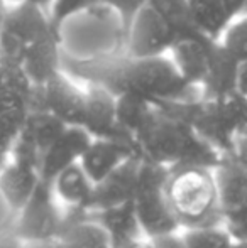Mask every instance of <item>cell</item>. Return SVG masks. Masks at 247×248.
Listing matches in <instances>:
<instances>
[{"instance_id":"6da1fadb","label":"cell","mask_w":247,"mask_h":248,"mask_svg":"<svg viewBox=\"0 0 247 248\" xmlns=\"http://www.w3.org/2000/svg\"><path fill=\"white\" fill-rule=\"evenodd\" d=\"M90 81H99L115 95L132 92L156 103H190L203 98L201 88L190 83L168 54L152 58L107 59L93 62Z\"/></svg>"},{"instance_id":"7a4b0ae2","label":"cell","mask_w":247,"mask_h":248,"mask_svg":"<svg viewBox=\"0 0 247 248\" xmlns=\"http://www.w3.org/2000/svg\"><path fill=\"white\" fill-rule=\"evenodd\" d=\"M135 142L142 157L166 167L181 164L215 167L222 159V154L195 132L178 103H158Z\"/></svg>"},{"instance_id":"3957f363","label":"cell","mask_w":247,"mask_h":248,"mask_svg":"<svg viewBox=\"0 0 247 248\" xmlns=\"http://www.w3.org/2000/svg\"><path fill=\"white\" fill-rule=\"evenodd\" d=\"M165 193L181 230L222 223L214 167L197 164L169 167Z\"/></svg>"},{"instance_id":"277c9868","label":"cell","mask_w":247,"mask_h":248,"mask_svg":"<svg viewBox=\"0 0 247 248\" xmlns=\"http://www.w3.org/2000/svg\"><path fill=\"white\" fill-rule=\"evenodd\" d=\"M180 110L198 135L222 155L232 154L247 120V96L237 90L217 98L181 103Z\"/></svg>"},{"instance_id":"5b68a950","label":"cell","mask_w":247,"mask_h":248,"mask_svg":"<svg viewBox=\"0 0 247 248\" xmlns=\"http://www.w3.org/2000/svg\"><path fill=\"white\" fill-rule=\"evenodd\" d=\"M168 172L169 167L142 157L137 187L132 201H134L139 225L146 238L181 230L165 193Z\"/></svg>"},{"instance_id":"8992f818","label":"cell","mask_w":247,"mask_h":248,"mask_svg":"<svg viewBox=\"0 0 247 248\" xmlns=\"http://www.w3.org/2000/svg\"><path fill=\"white\" fill-rule=\"evenodd\" d=\"M53 29L46 10L31 3H9V12L0 29V58L7 62L22 64L26 54L44 39Z\"/></svg>"},{"instance_id":"52a82bcc","label":"cell","mask_w":247,"mask_h":248,"mask_svg":"<svg viewBox=\"0 0 247 248\" xmlns=\"http://www.w3.org/2000/svg\"><path fill=\"white\" fill-rule=\"evenodd\" d=\"M66 225V211L54 198L49 183L41 181L27 204L16 215L12 232L22 242H53Z\"/></svg>"},{"instance_id":"ba28073f","label":"cell","mask_w":247,"mask_h":248,"mask_svg":"<svg viewBox=\"0 0 247 248\" xmlns=\"http://www.w3.org/2000/svg\"><path fill=\"white\" fill-rule=\"evenodd\" d=\"M178 39L173 27L151 5L144 7L125 34V56L129 58H152L168 54Z\"/></svg>"},{"instance_id":"9c48e42d","label":"cell","mask_w":247,"mask_h":248,"mask_svg":"<svg viewBox=\"0 0 247 248\" xmlns=\"http://www.w3.org/2000/svg\"><path fill=\"white\" fill-rule=\"evenodd\" d=\"M68 125L49 110L29 111L26 127L16 142L10 157L39 167L44 152L66 130Z\"/></svg>"},{"instance_id":"30bf717a","label":"cell","mask_w":247,"mask_h":248,"mask_svg":"<svg viewBox=\"0 0 247 248\" xmlns=\"http://www.w3.org/2000/svg\"><path fill=\"white\" fill-rule=\"evenodd\" d=\"M134 155H141L137 142L127 137H97L90 142L80 159V166L93 184L103 181L120 164Z\"/></svg>"},{"instance_id":"8fae6325","label":"cell","mask_w":247,"mask_h":248,"mask_svg":"<svg viewBox=\"0 0 247 248\" xmlns=\"http://www.w3.org/2000/svg\"><path fill=\"white\" fill-rule=\"evenodd\" d=\"M44 108L66 125L83 127L86 113V88H80L63 71L43 85Z\"/></svg>"},{"instance_id":"7c38bea8","label":"cell","mask_w":247,"mask_h":248,"mask_svg":"<svg viewBox=\"0 0 247 248\" xmlns=\"http://www.w3.org/2000/svg\"><path fill=\"white\" fill-rule=\"evenodd\" d=\"M93 137L85 127L68 125L66 130L49 145L39 162V174L44 183L53 179L73 164H78Z\"/></svg>"},{"instance_id":"4fadbf2b","label":"cell","mask_w":247,"mask_h":248,"mask_svg":"<svg viewBox=\"0 0 247 248\" xmlns=\"http://www.w3.org/2000/svg\"><path fill=\"white\" fill-rule=\"evenodd\" d=\"M83 127L97 137H127L117 124V95L99 81H90L86 86V113Z\"/></svg>"},{"instance_id":"5bb4252c","label":"cell","mask_w":247,"mask_h":248,"mask_svg":"<svg viewBox=\"0 0 247 248\" xmlns=\"http://www.w3.org/2000/svg\"><path fill=\"white\" fill-rule=\"evenodd\" d=\"M142 155H134L120 164L114 172H110L103 181L95 184L92 202H90L88 213L99 211V209L115 206L120 202L131 201L134 198L135 187H137L139 167H141Z\"/></svg>"},{"instance_id":"9a60e30c","label":"cell","mask_w":247,"mask_h":248,"mask_svg":"<svg viewBox=\"0 0 247 248\" xmlns=\"http://www.w3.org/2000/svg\"><path fill=\"white\" fill-rule=\"evenodd\" d=\"M41 181L39 167L29 162L9 157V160L0 167V191L16 215L33 198Z\"/></svg>"},{"instance_id":"2e32d148","label":"cell","mask_w":247,"mask_h":248,"mask_svg":"<svg viewBox=\"0 0 247 248\" xmlns=\"http://www.w3.org/2000/svg\"><path fill=\"white\" fill-rule=\"evenodd\" d=\"M212 44H214V39H208L207 36L197 32L178 37L169 49V56L178 66L181 75L200 88L208 73Z\"/></svg>"},{"instance_id":"e0dca14e","label":"cell","mask_w":247,"mask_h":248,"mask_svg":"<svg viewBox=\"0 0 247 248\" xmlns=\"http://www.w3.org/2000/svg\"><path fill=\"white\" fill-rule=\"evenodd\" d=\"M51 189L66 213H88L95 184L78 162L58 174Z\"/></svg>"},{"instance_id":"ac0fdd59","label":"cell","mask_w":247,"mask_h":248,"mask_svg":"<svg viewBox=\"0 0 247 248\" xmlns=\"http://www.w3.org/2000/svg\"><path fill=\"white\" fill-rule=\"evenodd\" d=\"M93 219L102 225L107 232L114 248H122L139 238H146L137 219V213L134 208V201H125L115 206L99 209L90 213Z\"/></svg>"},{"instance_id":"d6986e66","label":"cell","mask_w":247,"mask_h":248,"mask_svg":"<svg viewBox=\"0 0 247 248\" xmlns=\"http://www.w3.org/2000/svg\"><path fill=\"white\" fill-rule=\"evenodd\" d=\"M220 198L222 215L247 204V167L235 159L234 154H225L214 167Z\"/></svg>"},{"instance_id":"ffe728a7","label":"cell","mask_w":247,"mask_h":248,"mask_svg":"<svg viewBox=\"0 0 247 248\" xmlns=\"http://www.w3.org/2000/svg\"><path fill=\"white\" fill-rule=\"evenodd\" d=\"M61 32L53 29L41 43H37L22 61V68L34 85L43 86L61 71Z\"/></svg>"},{"instance_id":"44dd1931","label":"cell","mask_w":247,"mask_h":248,"mask_svg":"<svg viewBox=\"0 0 247 248\" xmlns=\"http://www.w3.org/2000/svg\"><path fill=\"white\" fill-rule=\"evenodd\" d=\"M58 248H114L107 232L90 213H69L56 240Z\"/></svg>"},{"instance_id":"7402d4cb","label":"cell","mask_w":247,"mask_h":248,"mask_svg":"<svg viewBox=\"0 0 247 248\" xmlns=\"http://www.w3.org/2000/svg\"><path fill=\"white\" fill-rule=\"evenodd\" d=\"M239 61L218 41H214L210 51L208 73L201 83L203 98H217L237 90Z\"/></svg>"},{"instance_id":"603a6c76","label":"cell","mask_w":247,"mask_h":248,"mask_svg":"<svg viewBox=\"0 0 247 248\" xmlns=\"http://www.w3.org/2000/svg\"><path fill=\"white\" fill-rule=\"evenodd\" d=\"M158 103L146 96L132 92H122L117 95V124L120 132L135 140L141 130L149 124Z\"/></svg>"},{"instance_id":"cb8c5ba5","label":"cell","mask_w":247,"mask_h":248,"mask_svg":"<svg viewBox=\"0 0 247 248\" xmlns=\"http://www.w3.org/2000/svg\"><path fill=\"white\" fill-rule=\"evenodd\" d=\"M34 83L24 71L22 64L3 61V75L0 79V111L31 107Z\"/></svg>"},{"instance_id":"d4e9b609","label":"cell","mask_w":247,"mask_h":248,"mask_svg":"<svg viewBox=\"0 0 247 248\" xmlns=\"http://www.w3.org/2000/svg\"><path fill=\"white\" fill-rule=\"evenodd\" d=\"M188 7L197 31L208 39H220L232 20L224 0H188Z\"/></svg>"},{"instance_id":"484cf974","label":"cell","mask_w":247,"mask_h":248,"mask_svg":"<svg viewBox=\"0 0 247 248\" xmlns=\"http://www.w3.org/2000/svg\"><path fill=\"white\" fill-rule=\"evenodd\" d=\"M149 3L165 17L178 37L198 32L191 20L188 0H149Z\"/></svg>"},{"instance_id":"4316f807","label":"cell","mask_w":247,"mask_h":248,"mask_svg":"<svg viewBox=\"0 0 247 248\" xmlns=\"http://www.w3.org/2000/svg\"><path fill=\"white\" fill-rule=\"evenodd\" d=\"M186 248H231L234 240L222 223L183 230Z\"/></svg>"},{"instance_id":"83f0119b","label":"cell","mask_w":247,"mask_h":248,"mask_svg":"<svg viewBox=\"0 0 247 248\" xmlns=\"http://www.w3.org/2000/svg\"><path fill=\"white\" fill-rule=\"evenodd\" d=\"M27 108H16V110L0 111V154L10 157L16 142L19 140L24 127H26L27 117H29Z\"/></svg>"},{"instance_id":"f1b7e54d","label":"cell","mask_w":247,"mask_h":248,"mask_svg":"<svg viewBox=\"0 0 247 248\" xmlns=\"http://www.w3.org/2000/svg\"><path fill=\"white\" fill-rule=\"evenodd\" d=\"M218 43L225 47L239 62L247 59V14L231 20Z\"/></svg>"},{"instance_id":"f546056e","label":"cell","mask_w":247,"mask_h":248,"mask_svg":"<svg viewBox=\"0 0 247 248\" xmlns=\"http://www.w3.org/2000/svg\"><path fill=\"white\" fill-rule=\"evenodd\" d=\"M222 225L234 242H247V204L222 215Z\"/></svg>"},{"instance_id":"4dcf8cb0","label":"cell","mask_w":247,"mask_h":248,"mask_svg":"<svg viewBox=\"0 0 247 248\" xmlns=\"http://www.w3.org/2000/svg\"><path fill=\"white\" fill-rule=\"evenodd\" d=\"M99 0H56L53 9H51L53 24L56 27H61V24H65L68 19H71L73 16L88 9V7H92Z\"/></svg>"},{"instance_id":"1f68e13d","label":"cell","mask_w":247,"mask_h":248,"mask_svg":"<svg viewBox=\"0 0 247 248\" xmlns=\"http://www.w3.org/2000/svg\"><path fill=\"white\" fill-rule=\"evenodd\" d=\"M99 2L105 3V5H109L110 9H114L119 14L125 27V34H127V29L131 27V24L134 22L137 14L148 5L149 0H99Z\"/></svg>"},{"instance_id":"d6a6232c","label":"cell","mask_w":247,"mask_h":248,"mask_svg":"<svg viewBox=\"0 0 247 248\" xmlns=\"http://www.w3.org/2000/svg\"><path fill=\"white\" fill-rule=\"evenodd\" d=\"M149 242H151L152 248H186L183 230H176V232L152 236V238H149Z\"/></svg>"},{"instance_id":"836d02e7","label":"cell","mask_w":247,"mask_h":248,"mask_svg":"<svg viewBox=\"0 0 247 248\" xmlns=\"http://www.w3.org/2000/svg\"><path fill=\"white\" fill-rule=\"evenodd\" d=\"M14 219H16V213L9 206V202L5 201L2 191H0V232H7L12 230Z\"/></svg>"},{"instance_id":"e575fe53","label":"cell","mask_w":247,"mask_h":248,"mask_svg":"<svg viewBox=\"0 0 247 248\" xmlns=\"http://www.w3.org/2000/svg\"><path fill=\"white\" fill-rule=\"evenodd\" d=\"M224 5L232 19L247 14V0H224Z\"/></svg>"},{"instance_id":"d590c367","label":"cell","mask_w":247,"mask_h":248,"mask_svg":"<svg viewBox=\"0 0 247 248\" xmlns=\"http://www.w3.org/2000/svg\"><path fill=\"white\" fill-rule=\"evenodd\" d=\"M0 248H24V242L12 232H0Z\"/></svg>"},{"instance_id":"8d00e7d4","label":"cell","mask_w":247,"mask_h":248,"mask_svg":"<svg viewBox=\"0 0 247 248\" xmlns=\"http://www.w3.org/2000/svg\"><path fill=\"white\" fill-rule=\"evenodd\" d=\"M237 92L247 96V59L239 62V71H237Z\"/></svg>"},{"instance_id":"74e56055","label":"cell","mask_w":247,"mask_h":248,"mask_svg":"<svg viewBox=\"0 0 247 248\" xmlns=\"http://www.w3.org/2000/svg\"><path fill=\"white\" fill-rule=\"evenodd\" d=\"M235 159L239 160L241 164H244L247 167V139L244 137H239L237 142H235V147H234V152Z\"/></svg>"},{"instance_id":"f35d334b","label":"cell","mask_w":247,"mask_h":248,"mask_svg":"<svg viewBox=\"0 0 247 248\" xmlns=\"http://www.w3.org/2000/svg\"><path fill=\"white\" fill-rule=\"evenodd\" d=\"M7 2L9 3H31V5H36V7H39V9L46 10V12L51 16V9H53L56 0H7Z\"/></svg>"},{"instance_id":"ab89813d","label":"cell","mask_w":247,"mask_h":248,"mask_svg":"<svg viewBox=\"0 0 247 248\" xmlns=\"http://www.w3.org/2000/svg\"><path fill=\"white\" fill-rule=\"evenodd\" d=\"M24 248H58L56 242H24Z\"/></svg>"},{"instance_id":"60d3db41","label":"cell","mask_w":247,"mask_h":248,"mask_svg":"<svg viewBox=\"0 0 247 248\" xmlns=\"http://www.w3.org/2000/svg\"><path fill=\"white\" fill-rule=\"evenodd\" d=\"M122 248H152V245H151V242H149V238H139Z\"/></svg>"},{"instance_id":"b9f144b4","label":"cell","mask_w":247,"mask_h":248,"mask_svg":"<svg viewBox=\"0 0 247 248\" xmlns=\"http://www.w3.org/2000/svg\"><path fill=\"white\" fill-rule=\"evenodd\" d=\"M7 12H9V3H7V0H0V29H2V24L5 20Z\"/></svg>"},{"instance_id":"7bdbcfd3","label":"cell","mask_w":247,"mask_h":248,"mask_svg":"<svg viewBox=\"0 0 247 248\" xmlns=\"http://www.w3.org/2000/svg\"><path fill=\"white\" fill-rule=\"evenodd\" d=\"M231 248H247V242H234Z\"/></svg>"},{"instance_id":"ee69618b","label":"cell","mask_w":247,"mask_h":248,"mask_svg":"<svg viewBox=\"0 0 247 248\" xmlns=\"http://www.w3.org/2000/svg\"><path fill=\"white\" fill-rule=\"evenodd\" d=\"M239 137H244V139H247V120H246V124H244V127H242L241 135H239Z\"/></svg>"},{"instance_id":"f6af8a7d","label":"cell","mask_w":247,"mask_h":248,"mask_svg":"<svg viewBox=\"0 0 247 248\" xmlns=\"http://www.w3.org/2000/svg\"><path fill=\"white\" fill-rule=\"evenodd\" d=\"M2 75H3V61H0V79H2Z\"/></svg>"},{"instance_id":"bcb514c9","label":"cell","mask_w":247,"mask_h":248,"mask_svg":"<svg viewBox=\"0 0 247 248\" xmlns=\"http://www.w3.org/2000/svg\"><path fill=\"white\" fill-rule=\"evenodd\" d=\"M0 61H2V58H0Z\"/></svg>"}]
</instances>
